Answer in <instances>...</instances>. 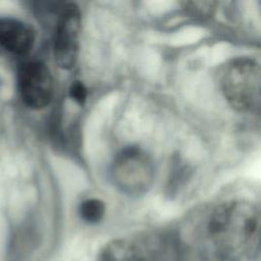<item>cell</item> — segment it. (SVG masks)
<instances>
[{
	"label": "cell",
	"instance_id": "cell-6",
	"mask_svg": "<svg viewBox=\"0 0 261 261\" xmlns=\"http://www.w3.org/2000/svg\"><path fill=\"white\" fill-rule=\"evenodd\" d=\"M36 35L25 22L11 18L0 17V46L16 55H25L34 47Z\"/></svg>",
	"mask_w": 261,
	"mask_h": 261
},
{
	"label": "cell",
	"instance_id": "cell-8",
	"mask_svg": "<svg viewBox=\"0 0 261 261\" xmlns=\"http://www.w3.org/2000/svg\"><path fill=\"white\" fill-rule=\"evenodd\" d=\"M79 214L85 222L96 224L102 220L105 214V205L99 199H87L81 203Z\"/></svg>",
	"mask_w": 261,
	"mask_h": 261
},
{
	"label": "cell",
	"instance_id": "cell-9",
	"mask_svg": "<svg viewBox=\"0 0 261 261\" xmlns=\"http://www.w3.org/2000/svg\"><path fill=\"white\" fill-rule=\"evenodd\" d=\"M69 96L75 103L80 105H84L86 103L87 96H88L87 88L82 82L75 81L74 83L71 84L69 88Z\"/></svg>",
	"mask_w": 261,
	"mask_h": 261
},
{
	"label": "cell",
	"instance_id": "cell-3",
	"mask_svg": "<svg viewBox=\"0 0 261 261\" xmlns=\"http://www.w3.org/2000/svg\"><path fill=\"white\" fill-rule=\"evenodd\" d=\"M116 185L132 195L142 194L152 184L154 166L150 157L138 147H127L118 155L113 165Z\"/></svg>",
	"mask_w": 261,
	"mask_h": 261
},
{
	"label": "cell",
	"instance_id": "cell-2",
	"mask_svg": "<svg viewBox=\"0 0 261 261\" xmlns=\"http://www.w3.org/2000/svg\"><path fill=\"white\" fill-rule=\"evenodd\" d=\"M218 87L223 99L236 112L261 114V63L251 57L238 56L222 64Z\"/></svg>",
	"mask_w": 261,
	"mask_h": 261
},
{
	"label": "cell",
	"instance_id": "cell-1",
	"mask_svg": "<svg viewBox=\"0 0 261 261\" xmlns=\"http://www.w3.org/2000/svg\"><path fill=\"white\" fill-rule=\"evenodd\" d=\"M260 212L245 200L223 201L204 217L202 236L218 254L229 255L244 250L257 236Z\"/></svg>",
	"mask_w": 261,
	"mask_h": 261
},
{
	"label": "cell",
	"instance_id": "cell-4",
	"mask_svg": "<svg viewBox=\"0 0 261 261\" xmlns=\"http://www.w3.org/2000/svg\"><path fill=\"white\" fill-rule=\"evenodd\" d=\"M81 19V13L75 4L66 3L61 6L54 36L53 50L57 64L64 69L72 68L77 60Z\"/></svg>",
	"mask_w": 261,
	"mask_h": 261
},
{
	"label": "cell",
	"instance_id": "cell-5",
	"mask_svg": "<svg viewBox=\"0 0 261 261\" xmlns=\"http://www.w3.org/2000/svg\"><path fill=\"white\" fill-rule=\"evenodd\" d=\"M17 86L22 102L32 109L46 107L53 97V79L41 61H29L18 69Z\"/></svg>",
	"mask_w": 261,
	"mask_h": 261
},
{
	"label": "cell",
	"instance_id": "cell-7",
	"mask_svg": "<svg viewBox=\"0 0 261 261\" xmlns=\"http://www.w3.org/2000/svg\"><path fill=\"white\" fill-rule=\"evenodd\" d=\"M98 261H145V257L136 243L125 239H116L108 242L100 250Z\"/></svg>",
	"mask_w": 261,
	"mask_h": 261
},
{
	"label": "cell",
	"instance_id": "cell-10",
	"mask_svg": "<svg viewBox=\"0 0 261 261\" xmlns=\"http://www.w3.org/2000/svg\"><path fill=\"white\" fill-rule=\"evenodd\" d=\"M260 5H261V2H260Z\"/></svg>",
	"mask_w": 261,
	"mask_h": 261
}]
</instances>
